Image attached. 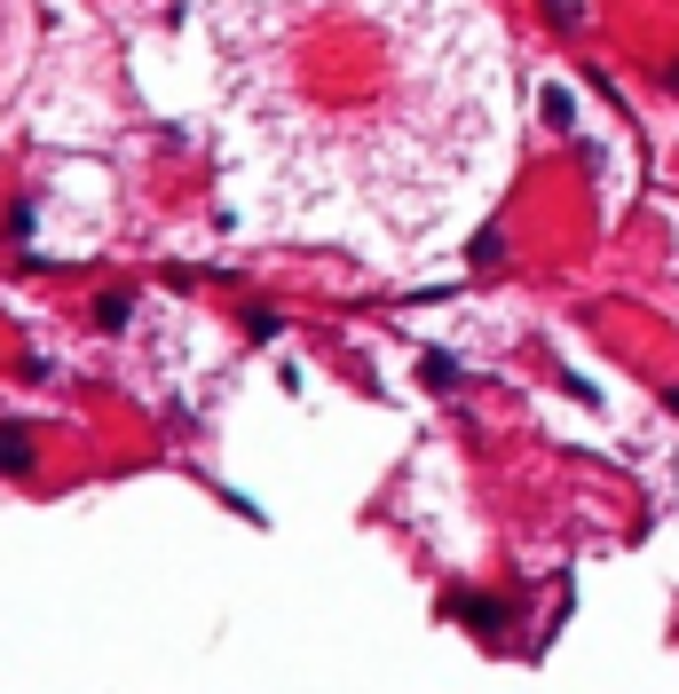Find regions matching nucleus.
Instances as JSON below:
<instances>
[{
    "label": "nucleus",
    "mask_w": 679,
    "mask_h": 694,
    "mask_svg": "<svg viewBox=\"0 0 679 694\" xmlns=\"http://www.w3.org/2000/svg\"><path fill=\"white\" fill-rule=\"evenodd\" d=\"M17 466H32V443L17 426H0V474H17Z\"/></svg>",
    "instance_id": "obj_1"
}]
</instances>
